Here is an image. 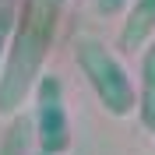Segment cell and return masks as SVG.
Masks as SVG:
<instances>
[{
	"label": "cell",
	"mask_w": 155,
	"mask_h": 155,
	"mask_svg": "<svg viewBox=\"0 0 155 155\" xmlns=\"http://www.w3.org/2000/svg\"><path fill=\"white\" fill-rule=\"evenodd\" d=\"M67 0H25L18 32L11 39L7 60H4V74H0V113L14 116L32 92V85L42 74L46 53L53 46L60 25V11Z\"/></svg>",
	"instance_id": "6da1fadb"
},
{
	"label": "cell",
	"mask_w": 155,
	"mask_h": 155,
	"mask_svg": "<svg viewBox=\"0 0 155 155\" xmlns=\"http://www.w3.org/2000/svg\"><path fill=\"white\" fill-rule=\"evenodd\" d=\"M74 57H78V67L81 74L88 78V85L95 88L102 109L113 116H130L137 109V92H134V81L130 74L124 71V64L109 53L99 39L92 35H81L74 42Z\"/></svg>",
	"instance_id": "7a4b0ae2"
},
{
	"label": "cell",
	"mask_w": 155,
	"mask_h": 155,
	"mask_svg": "<svg viewBox=\"0 0 155 155\" xmlns=\"http://www.w3.org/2000/svg\"><path fill=\"white\" fill-rule=\"evenodd\" d=\"M35 141L42 155H64L71 148V116L57 74H39L35 81Z\"/></svg>",
	"instance_id": "3957f363"
},
{
	"label": "cell",
	"mask_w": 155,
	"mask_h": 155,
	"mask_svg": "<svg viewBox=\"0 0 155 155\" xmlns=\"http://www.w3.org/2000/svg\"><path fill=\"white\" fill-rule=\"evenodd\" d=\"M155 35V0H134L127 11V21L120 28V49L134 53Z\"/></svg>",
	"instance_id": "277c9868"
},
{
	"label": "cell",
	"mask_w": 155,
	"mask_h": 155,
	"mask_svg": "<svg viewBox=\"0 0 155 155\" xmlns=\"http://www.w3.org/2000/svg\"><path fill=\"white\" fill-rule=\"evenodd\" d=\"M137 116L148 134H155V39L141 57V92H137Z\"/></svg>",
	"instance_id": "5b68a950"
},
{
	"label": "cell",
	"mask_w": 155,
	"mask_h": 155,
	"mask_svg": "<svg viewBox=\"0 0 155 155\" xmlns=\"http://www.w3.org/2000/svg\"><path fill=\"white\" fill-rule=\"evenodd\" d=\"M28 141H32L28 120H25V116H21V120H11L7 134H4V141H0V155H25L28 152Z\"/></svg>",
	"instance_id": "8992f818"
},
{
	"label": "cell",
	"mask_w": 155,
	"mask_h": 155,
	"mask_svg": "<svg viewBox=\"0 0 155 155\" xmlns=\"http://www.w3.org/2000/svg\"><path fill=\"white\" fill-rule=\"evenodd\" d=\"M11 32H14V11L11 7H0V64L11 49Z\"/></svg>",
	"instance_id": "52a82bcc"
},
{
	"label": "cell",
	"mask_w": 155,
	"mask_h": 155,
	"mask_svg": "<svg viewBox=\"0 0 155 155\" xmlns=\"http://www.w3.org/2000/svg\"><path fill=\"white\" fill-rule=\"evenodd\" d=\"M130 0H99V14H120Z\"/></svg>",
	"instance_id": "ba28073f"
}]
</instances>
